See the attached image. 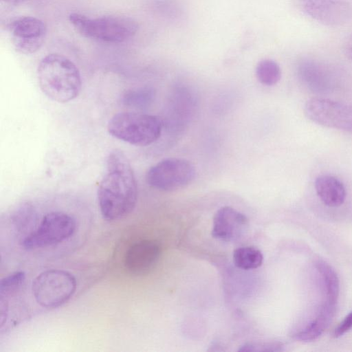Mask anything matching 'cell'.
Listing matches in <instances>:
<instances>
[{
  "mask_svg": "<svg viewBox=\"0 0 352 352\" xmlns=\"http://www.w3.org/2000/svg\"><path fill=\"white\" fill-rule=\"evenodd\" d=\"M138 200V186L126 156L113 151L107 160V170L98 189L100 212L107 221H115L131 213Z\"/></svg>",
  "mask_w": 352,
  "mask_h": 352,
  "instance_id": "cell-1",
  "label": "cell"
},
{
  "mask_svg": "<svg viewBox=\"0 0 352 352\" xmlns=\"http://www.w3.org/2000/svg\"><path fill=\"white\" fill-rule=\"evenodd\" d=\"M37 77L43 93L53 101L68 102L80 94V73L74 62L62 54L43 57L38 65Z\"/></svg>",
  "mask_w": 352,
  "mask_h": 352,
  "instance_id": "cell-2",
  "label": "cell"
},
{
  "mask_svg": "<svg viewBox=\"0 0 352 352\" xmlns=\"http://www.w3.org/2000/svg\"><path fill=\"white\" fill-rule=\"evenodd\" d=\"M163 122L154 115L136 112H120L109 121L107 131L116 139L130 144L145 146L159 139Z\"/></svg>",
  "mask_w": 352,
  "mask_h": 352,
  "instance_id": "cell-3",
  "label": "cell"
},
{
  "mask_svg": "<svg viewBox=\"0 0 352 352\" xmlns=\"http://www.w3.org/2000/svg\"><path fill=\"white\" fill-rule=\"evenodd\" d=\"M71 24L82 36L108 43H122L138 32L137 22L128 16H103L91 18L80 13H71Z\"/></svg>",
  "mask_w": 352,
  "mask_h": 352,
  "instance_id": "cell-4",
  "label": "cell"
},
{
  "mask_svg": "<svg viewBox=\"0 0 352 352\" xmlns=\"http://www.w3.org/2000/svg\"><path fill=\"white\" fill-rule=\"evenodd\" d=\"M76 289V280L69 272L49 270L33 280L32 291L36 302L47 309L56 308L67 302Z\"/></svg>",
  "mask_w": 352,
  "mask_h": 352,
  "instance_id": "cell-5",
  "label": "cell"
},
{
  "mask_svg": "<svg viewBox=\"0 0 352 352\" xmlns=\"http://www.w3.org/2000/svg\"><path fill=\"white\" fill-rule=\"evenodd\" d=\"M195 175L196 170L190 161L169 157L151 166L146 174V181L153 188L174 191L188 186Z\"/></svg>",
  "mask_w": 352,
  "mask_h": 352,
  "instance_id": "cell-6",
  "label": "cell"
},
{
  "mask_svg": "<svg viewBox=\"0 0 352 352\" xmlns=\"http://www.w3.org/2000/svg\"><path fill=\"white\" fill-rule=\"evenodd\" d=\"M75 219L63 212H52L43 218L38 228L23 241L27 249L53 245L67 240L75 232Z\"/></svg>",
  "mask_w": 352,
  "mask_h": 352,
  "instance_id": "cell-7",
  "label": "cell"
},
{
  "mask_svg": "<svg viewBox=\"0 0 352 352\" xmlns=\"http://www.w3.org/2000/svg\"><path fill=\"white\" fill-rule=\"evenodd\" d=\"M304 112L307 118L318 124L352 133V105L313 98L305 102Z\"/></svg>",
  "mask_w": 352,
  "mask_h": 352,
  "instance_id": "cell-8",
  "label": "cell"
},
{
  "mask_svg": "<svg viewBox=\"0 0 352 352\" xmlns=\"http://www.w3.org/2000/svg\"><path fill=\"white\" fill-rule=\"evenodd\" d=\"M302 13L327 26L346 23L352 16L351 5L345 0H292Z\"/></svg>",
  "mask_w": 352,
  "mask_h": 352,
  "instance_id": "cell-9",
  "label": "cell"
},
{
  "mask_svg": "<svg viewBox=\"0 0 352 352\" xmlns=\"http://www.w3.org/2000/svg\"><path fill=\"white\" fill-rule=\"evenodd\" d=\"M8 29L16 50L23 54H31L39 50L47 33L45 23L34 16L17 18L10 23Z\"/></svg>",
  "mask_w": 352,
  "mask_h": 352,
  "instance_id": "cell-10",
  "label": "cell"
},
{
  "mask_svg": "<svg viewBox=\"0 0 352 352\" xmlns=\"http://www.w3.org/2000/svg\"><path fill=\"white\" fill-rule=\"evenodd\" d=\"M248 225L245 215L230 206L218 209L213 217L212 236L223 241L239 239Z\"/></svg>",
  "mask_w": 352,
  "mask_h": 352,
  "instance_id": "cell-11",
  "label": "cell"
},
{
  "mask_svg": "<svg viewBox=\"0 0 352 352\" xmlns=\"http://www.w3.org/2000/svg\"><path fill=\"white\" fill-rule=\"evenodd\" d=\"M160 247L153 240H142L132 245L124 256V266L131 274L142 275L148 273L157 263Z\"/></svg>",
  "mask_w": 352,
  "mask_h": 352,
  "instance_id": "cell-12",
  "label": "cell"
},
{
  "mask_svg": "<svg viewBox=\"0 0 352 352\" xmlns=\"http://www.w3.org/2000/svg\"><path fill=\"white\" fill-rule=\"evenodd\" d=\"M297 73L300 80L314 91H327L332 87L335 80L333 70L314 59L304 58L299 61Z\"/></svg>",
  "mask_w": 352,
  "mask_h": 352,
  "instance_id": "cell-13",
  "label": "cell"
},
{
  "mask_svg": "<svg viewBox=\"0 0 352 352\" xmlns=\"http://www.w3.org/2000/svg\"><path fill=\"white\" fill-rule=\"evenodd\" d=\"M316 192L321 201L327 206L335 208L343 204L346 192L343 183L337 177L322 175L315 179Z\"/></svg>",
  "mask_w": 352,
  "mask_h": 352,
  "instance_id": "cell-14",
  "label": "cell"
},
{
  "mask_svg": "<svg viewBox=\"0 0 352 352\" xmlns=\"http://www.w3.org/2000/svg\"><path fill=\"white\" fill-rule=\"evenodd\" d=\"M336 309V305L325 302L316 318L304 329L296 333L294 338L306 342L317 340L331 322Z\"/></svg>",
  "mask_w": 352,
  "mask_h": 352,
  "instance_id": "cell-15",
  "label": "cell"
},
{
  "mask_svg": "<svg viewBox=\"0 0 352 352\" xmlns=\"http://www.w3.org/2000/svg\"><path fill=\"white\" fill-rule=\"evenodd\" d=\"M315 265L322 280L326 302L336 305L340 292V283L336 271L328 263L322 259H318Z\"/></svg>",
  "mask_w": 352,
  "mask_h": 352,
  "instance_id": "cell-16",
  "label": "cell"
},
{
  "mask_svg": "<svg viewBox=\"0 0 352 352\" xmlns=\"http://www.w3.org/2000/svg\"><path fill=\"white\" fill-rule=\"evenodd\" d=\"M233 262L236 267L243 270H252L262 265L261 252L254 247H241L233 252Z\"/></svg>",
  "mask_w": 352,
  "mask_h": 352,
  "instance_id": "cell-17",
  "label": "cell"
},
{
  "mask_svg": "<svg viewBox=\"0 0 352 352\" xmlns=\"http://www.w3.org/2000/svg\"><path fill=\"white\" fill-rule=\"evenodd\" d=\"M255 72L258 80L266 86L276 85L281 78L279 65L270 58L261 60L256 66Z\"/></svg>",
  "mask_w": 352,
  "mask_h": 352,
  "instance_id": "cell-18",
  "label": "cell"
},
{
  "mask_svg": "<svg viewBox=\"0 0 352 352\" xmlns=\"http://www.w3.org/2000/svg\"><path fill=\"white\" fill-rule=\"evenodd\" d=\"M25 279L22 271L15 272L3 278L0 282L1 297L13 295L21 287Z\"/></svg>",
  "mask_w": 352,
  "mask_h": 352,
  "instance_id": "cell-19",
  "label": "cell"
},
{
  "mask_svg": "<svg viewBox=\"0 0 352 352\" xmlns=\"http://www.w3.org/2000/svg\"><path fill=\"white\" fill-rule=\"evenodd\" d=\"M155 97L151 88H142L131 91L124 96V102L131 105L144 107L149 104Z\"/></svg>",
  "mask_w": 352,
  "mask_h": 352,
  "instance_id": "cell-20",
  "label": "cell"
},
{
  "mask_svg": "<svg viewBox=\"0 0 352 352\" xmlns=\"http://www.w3.org/2000/svg\"><path fill=\"white\" fill-rule=\"evenodd\" d=\"M283 345L280 342L253 344L248 343L244 344L239 349L241 351H280L282 350Z\"/></svg>",
  "mask_w": 352,
  "mask_h": 352,
  "instance_id": "cell-21",
  "label": "cell"
},
{
  "mask_svg": "<svg viewBox=\"0 0 352 352\" xmlns=\"http://www.w3.org/2000/svg\"><path fill=\"white\" fill-rule=\"evenodd\" d=\"M352 329V311L349 313L335 329L333 336L339 338Z\"/></svg>",
  "mask_w": 352,
  "mask_h": 352,
  "instance_id": "cell-22",
  "label": "cell"
},
{
  "mask_svg": "<svg viewBox=\"0 0 352 352\" xmlns=\"http://www.w3.org/2000/svg\"><path fill=\"white\" fill-rule=\"evenodd\" d=\"M344 51L346 56L352 60V34L346 38L344 44Z\"/></svg>",
  "mask_w": 352,
  "mask_h": 352,
  "instance_id": "cell-23",
  "label": "cell"
},
{
  "mask_svg": "<svg viewBox=\"0 0 352 352\" xmlns=\"http://www.w3.org/2000/svg\"><path fill=\"white\" fill-rule=\"evenodd\" d=\"M10 4H18L19 3H22L23 1L25 0H2Z\"/></svg>",
  "mask_w": 352,
  "mask_h": 352,
  "instance_id": "cell-24",
  "label": "cell"
}]
</instances>
